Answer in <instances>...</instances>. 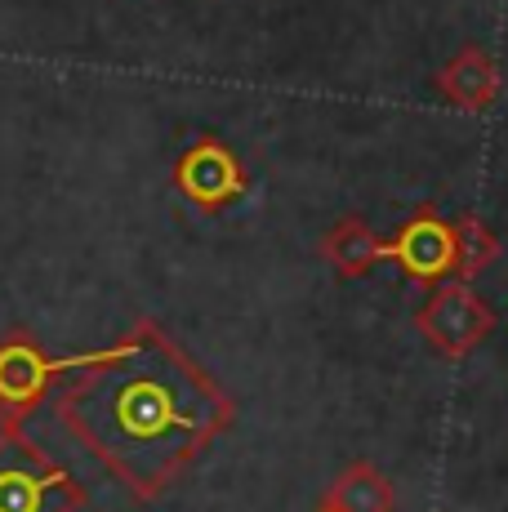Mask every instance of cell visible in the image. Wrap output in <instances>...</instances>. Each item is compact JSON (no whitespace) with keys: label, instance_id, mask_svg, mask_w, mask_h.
<instances>
[{"label":"cell","instance_id":"obj_10","mask_svg":"<svg viewBox=\"0 0 508 512\" xmlns=\"http://www.w3.org/2000/svg\"><path fill=\"white\" fill-rule=\"evenodd\" d=\"M317 512H330V508H321V504H317Z\"/></svg>","mask_w":508,"mask_h":512},{"label":"cell","instance_id":"obj_6","mask_svg":"<svg viewBox=\"0 0 508 512\" xmlns=\"http://www.w3.org/2000/svg\"><path fill=\"white\" fill-rule=\"evenodd\" d=\"M170 179H174V192L188 205H197L201 214L232 210V205L246 201V192H250L246 161L219 139H197L192 147H183Z\"/></svg>","mask_w":508,"mask_h":512},{"label":"cell","instance_id":"obj_3","mask_svg":"<svg viewBox=\"0 0 508 512\" xmlns=\"http://www.w3.org/2000/svg\"><path fill=\"white\" fill-rule=\"evenodd\" d=\"M90 490L23 428L0 432V512H85Z\"/></svg>","mask_w":508,"mask_h":512},{"label":"cell","instance_id":"obj_7","mask_svg":"<svg viewBox=\"0 0 508 512\" xmlns=\"http://www.w3.org/2000/svg\"><path fill=\"white\" fill-rule=\"evenodd\" d=\"M500 63L486 54L482 45H464L437 67L433 76V90L446 98L459 112H486V107L500 103Z\"/></svg>","mask_w":508,"mask_h":512},{"label":"cell","instance_id":"obj_8","mask_svg":"<svg viewBox=\"0 0 508 512\" xmlns=\"http://www.w3.org/2000/svg\"><path fill=\"white\" fill-rule=\"evenodd\" d=\"M321 508H330V512H397V490L384 468H375L370 459H353V464L330 481V490L321 495Z\"/></svg>","mask_w":508,"mask_h":512},{"label":"cell","instance_id":"obj_2","mask_svg":"<svg viewBox=\"0 0 508 512\" xmlns=\"http://www.w3.org/2000/svg\"><path fill=\"white\" fill-rule=\"evenodd\" d=\"M504 254L500 236L486 228L477 214L446 219L437 205H419L397 228L393 241H384V259H393L415 285L433 290L442 281H473Z\"/></svg>","mask_w":508,"mask_h":512},{"label":"cell","instance_id":"obj_5","mask_svg":"<svg viewBox=\"0 0 508 512\" xmlns=\"http://www.w3.org/2000/svg\"><path fill=\"white\" fill-rule=\"evenodd\" d=\"M67 366H72V357L54 361L41 348V339H32L27 330H9L0 339V432L23 428L58 388Z\"/></svg>","mask_w":508,"mask_h":512},{"label":"cell","instance_id":"obj_9","mask_svg":"<svg viewBox=\"0 0 508 512\" xmlns=\"http://www.w3.org/2000/svg\"><path fill=\"white\" fill-rule=\"evenodd\" d=\"M321 259L339 272V277L357 281L384 259V241L375 236L361 214H344L339 223H330V232L321 236Z\"/></svg>","mask_w":508,"mask_h":512},{"label":"cell","instance_id":"obj_1","mask_svg":"<svg viewBox=\"0 0 508 512\" xmlns=\"http://www.w3.org/2000/svg\"><path fill=\"white\" fill-rule=\"evenodd\" d=\"M67 374L58 423L139 504L161 499L237 423V401L219 379L152 321L72 357Z\"/></svg>","mask_w":508,"mask_h":512},{"label":"cell","instance_id":"obj_4","mask_svg":"<svg viewBox=\"0 0 508 512\" xmlns=\"http://www.w3.org/2000/svg\"><path fill=\"white\" fill-rule=\"evenodd\" d=\"M415 330L424 334L437 357L459 361V357H468V352H477L500 330V317H495L491 303L473 290V281H442L419 303Z\"/></svg>","mask_w":508,"mask_h":512}]
</instances>
